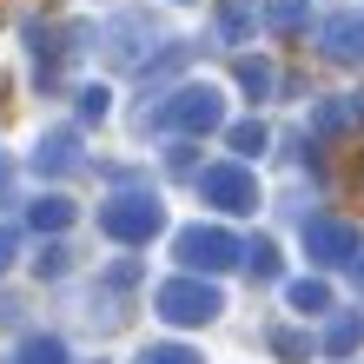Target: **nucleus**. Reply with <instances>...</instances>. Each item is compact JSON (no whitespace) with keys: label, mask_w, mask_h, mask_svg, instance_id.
I'll use <instances>...</instances> for the list:
<instances>
[{"label":"nucleus","mask_w":364,"mask_h":364,"mask_svg":"<svg viewBox=\"0 0 364 364\" xmlns=\"http://www.w3.org/2000/svg\"><path fill=\"white\" fill-rule=\"evenodd\" d=\"M139 364H199V358H192V351H179V345H159V351H146Z\"/></svg>","instance_id":"15"},{"label":"nucleus","mask_w":364,"mask_h":364,"mask_svg":"<svg viewBox=\"0 0 364 364\" xmlns=\"http://www.w3.org/2000/svg\"><path fill=\"white\" fill-rule=\"evenodd\" d=\"M351 338H358V318H338V325H331V351H345Z\"/></svg>","instance_id":"19"},{"label":"nucleus","mask_w":364,"mask_h":364,"mask_svg":"<svg viewBox=\"0 0 364 364\" xmlns=\"http://www.w3.org/2000/svg\"><path fill=\"white\" fill-rule=\"evenodd\" d=\"M239 80H245V87H252V93H265V87H272V73L259 67V60H245V67H239Z\"/></svg>","instance_id":"18"},{"label":"nucleus","mask_w":364,"mask_h":364,"mask_svg":"<svg viewBox=\"0 0 364 364\" xmlns=\"http://www.w3.org/2000/svg\"><path fill=\"white\" fill-rule=\"evenodd\" d=\"M265 20H272L278 33H291V27H305V0H272V14H265Z\"/></svg>","instance_id":"11"},{"label":"nucleus","mask_w":364,"mask_h":364,"mask_svg":"<svg viewBox=\"0 0 364 364\" xmlns=\"http://www.w3.org/2000/svg\"><path fill=\"white\" fill-rule=\"evenodd\" d=\"M219 119H225V106H219L212 87H186V93L166 100L159 113H146V126H186V133H212Z\"/></svg>","instance_id":"1"},{"label":"nucleus","mask_w":364,"mask_h":364,"mask_svg":"<svg viewBox=\"0 0 364 364\" xmlns=\"http://www.w3.org/2000/svg\"><path fill=\"white\" fill-rule=\"evenodd\" d=\"M153 40H159V27L146 14H119L113 27H106V60H113V67H139Z\"/></svg>","instance_id":"5"},{"label":"nucleus","mask_w":364,"mask_h":364,"mask_svg":"<svg viewBox=\"0 0 364 364\" xmlns=\"http://www.w3.org/2000/svg\"><path fill=\"white\" fill-rule=\"evenodd\" d=\"M305 245H311V259H325V265H338V259H351V232L345 225H331V219H318V225H305Z\"/></svg>","instance_id":"7"},{"label":"nucleus","mask_w":364,"mask_h":364,"mask_svg":"<svg viewBox=\"0 0 364 364\" xmlns=\"http://www.w3.org/2000/svg\"><path fill=\"white\" fill-rule=\"evenodd\" d=\"M67 219H73V205H67V199H40V205H33V232H60Z\"/></svg>","instance_id":"10"},{"label":"nucleus","mask_w":364,"mask_h":364,"mask_svg":"<svg viewBox=\"0 0 364 364\" xmlns=\"http://www.w3.org/2000/svg\"><path fill=\"white\" fill-rule=\"evenodd\" d=\"M14 364H60V345H53V338H33V345H20Z\"/></svg>","instance_id":"12"},{"label":"nucleus","mask_w":364,"mask_h":364,"mask_svg":"<svg viewBox=\"0 0 364 364\" xmlns=\"http://www.w3.org/2000/svg\"><path fill=\"white\" fill-rule=\"evenodd\" d=\"M100 225L113 232V239L139 245V239H153V232H159V199H113V205L100 212Z\"/></svg>","instance_id":"6"},{"label":"nucleus","mask_w":364,"mask_h":364,"mask_svg":"<svg viewBox=\"0 0 364 364\" xmlns=\"http://www.w3.org/2000/svg\"><path fill=\"white\" fill-rule=\"evenodd\" d=\"M219 27H225L232 40H239V33L252 27V7H245V0H225V14H219Z\"/></svg>","instance_id":"13"},{"label":"nucleus","mask_w":364,"mask_h":364,"mask_svg":"<svg viewBox=\"0 0 364 364\" xmlns=\"http://www.w3.org/2000/svg\"><path fill=\"white\" fill-rule=\"evenodd\" d=\"M291 305H305V311H318V305H325V285H311V278H305V285H291Z\"/></svg>","instance_id":"16"},{"label":"nucleus","mask_w":364,"mask_h":364,"mask_svg":"<svg viewBox=\"0 0 364 364\" xmlns=\"http://www.w3.org/2000/svg\"><path fill=\"white\" fill-rule=\"evenodd\" d=\"M33 166H40V173H67V166H73V139H67V133H53V139H40V153H33Z\"/></svg>","instance_id":"9"},{"label":"nucleus","mask_w":364,"mask_h":364,"mask_svg":"<svg viewBox=\"0 0 364 364\" xmlns=\"http://www.w3.org/2000/svg\"><path fill=\"white\" fill-rule=\"evenodd\" d=\"M232 146L239 153H265V126H232Z\"/></svg>","instance_id":"14"},{"label":"nucleus","mask_w":364,"mask_h":364,"mask_svg":"<svg viewBox=\"0 0 364 364\" xmlns=\"http://www.w3.org/2000/svg\"><path fill=\"white\" fill-rule=\"evenodd\" d=\"M179 259H186L192 272H219V265L239 259V239L219 232V225H192V232H179Z\"/></svg>","instance_id":"3"},{"label":"nucleus","mask_w":364,"mask_h":364,"mask_svg":"<svg viewBox=\"0 0 364 364\" xmlns=\"http://www.w3.org/2000/svg\"><path fill=\"white\" fill-rule=\"evenodd\" d=\"M14 252H20V239H14V232H7V225H0V272H7V265H14Z\"/></svg>","instance_id":"20"},{"label":"nucleus","mask_w":364,"mask_h":364,"mask_svg":"<svg viewBox=\"0 0 364 364\" xmlns=\"http://www.w3.org/2000/svg\"><path fill=\"white\" fill-rule=\"evenodd\" d=\"M245 259H252V272H259V278H272V272H278V259H272V245H265V239H259V245H252V252H245Z\"/></svg>","instance_id":"17"},{"label":"nucleus","mask_w":364,"mask_h":364,"mask_svg":"<svg viewBox=\"0 0 364 364\" xmlns=\"http://www.w3.org/2000/svg\"><path fill=\"white\" fill-rule=\"evenodd\" d=\"M7 186H14V173H7V159H0V205H7Z\"/></svg>","instance_id":"21"},{"label":"nucleus","mask_w":364,"mask_h":364,"mask_svg":"<svg viewBox=\"0 0 364 364\" xmlns=\"http://www.w3.org/2000/svg\"><path fill=\"white\" fill-rule=\"evenodd\" d=\"M199 192H205V205H219V212H252L259 205V186H252L245 166H212L199 179Z\"/></svg>","instance_id":"4"},{"label":"nucleus","mask_w":364,"mask_h":364,"mask_svg":"<svg viewBox=\"0 0 364 364\" xmlns=\"http://www.w3.org/2000/svg\"><path fill=\"white\" fill-rule=\"evenodd\" d=\"M325 53L331 60H364V14H345L325 27Z\"/></svg>","instance_id":"8"},{"label":"nucleus","mask_w":364,"mask_h":364,"mask_svg":"<svg viewBox=\"0 0 364 364\" xmlns=\"http://www.w3.org/2000/svg\"><path fill=\"white\" fill-rule=\"evenodd\" d=\"M212 311H219V291L199 285V278H173L159 291V318H173V325H205Z\"/></svg>","instance_id":"2"}]
</instances>
